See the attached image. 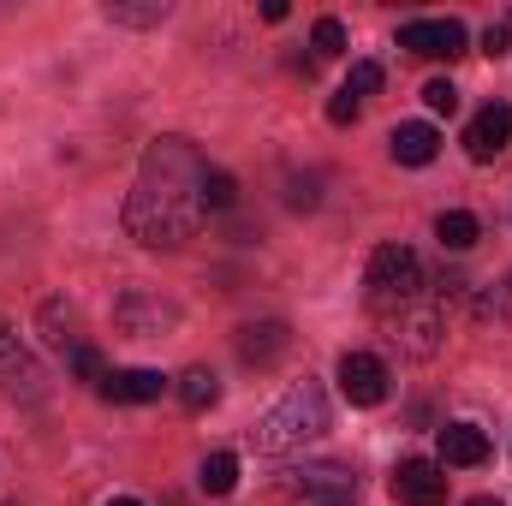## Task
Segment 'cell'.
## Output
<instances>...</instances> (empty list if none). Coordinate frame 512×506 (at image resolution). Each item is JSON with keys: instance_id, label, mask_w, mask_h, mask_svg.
Masks as SVG:
<instances>
[{"instance_id": "25", "label": "cell", "mask_w": 512, "mask_h": 506, "mask_svg": "<svg viewBox=\"0 0 512 506\" xmlns=\"http://www.w3.org/2000/svg\"><path fill=\"white\" fill-rule=\"evenodd\" d=\"M108 506H143V501H131V495H120V501H108Z\"/></svg>"}, {"instance_id": "11", "label": "cell", "mask_w": 512, "mask_h": 506, "mask_svg": "<svg viewBox=\"0 0 512 506\" xmlns=\"http://www.w3.org/2000/svg\"><path fill=\"white\" fill-rule=\"evenodd\" d=\"M387 149H393L399 167H429V161L441 155V131L435 126H393Z\"/></svg>"}, {"instance_id": "6", "label": "cell", "mask_w": 512, "mask_h": 506, "mask_svg": "<svg viewBox=\"0 0 512 506\" xmlns=\"http://www.w3.org/2000/svg\"><path fill=\"white\" fill-rule=\"evenodd\" d=\"M340 393L352 399V405H382L387 399V364L382 358H370V352H346L340 358Z\"/></svg>"}, {"instance_id": "10", "label": "cell", "mask_w": 512, "mask_h": 506, "mask_svg": "<svg viewBox=\"0 0 512 506\" xmlns=\"http://www.w3.org/2000/svg\"><path fill=\"white\" fill-rule=\"evenodd\" d=\"M161 387H167L161 370H108L102 376V399H114V405H149V399H161Z\"/></svg>"}, {"instance_id": "18", "label": "cell", "mask_w": 512, "mask_h": 506, "mask_svg": "<svg viewBox=\"0 0 512 506\" xmlns=\"http://www.w3.org/2000/svg\"><path fill=\"white\" fill-rule=\"evenodd\" d=\"M310 48H316L322 60H334V54L346 48V30H340V18H316V30H310Z\"/></svg>"}, {"instance_id": "19", "label": "cell", "mask_w": 512, "mask_h": 506, "mask_svg": "<svg viewBox=\"0 0 512 506\" xmlns=\"http://www.w3.org/2000/svg\"><path fill=\"white\" fill-rule=\"evenodd\" d=\"M376 90H382V66H376V60H358V66H352V78H346V96H358V102H364V96H376Z\"/></svg>"}, {"instance_id": "16", "label": "cell", "mask_w": 512, "mask_h": 506, "mask_svg": "<svg viewBox=\"0 0 512 506\" xmlns=\"http://www.w3.org/2000/svg\"><path fill=\"white\" fill-rule=\"evenodd\" d=\"M179 399H185V411H209L221 399V381L209 376V370H185L179 376Z\"/></svg>"}, {"instance_id": "1", "label": "cell", "mask_w": 512, "mask_h": 506, "mask_svg": "<svg viewBox=\"0 0 512 506\" xmlns=\"http://www.w3.org/2000/svg\"><path fill=\"white\" fill-rule=\"evenodd\" d=\"M203 173L209 161L185 143V137H155L143 149L137 185L126 197V233L149 251H179L185 239H197L203 227Z\"/></svg>"}, {"instance_id": "14", "label": "cell", "mask_w": 512, "mask_h": 506, "mask_svg": "<svg viewBox=\"0 0 512 506\" xmlns=\"http://www.w3.org/2000/svg\"><path fill=\"white\" fill-rule=\"evenodd\" d=\"M197 489H203V495H233V489H239V459H233V453H209L203 471H197Z\"/></svg>"}, {"instance_id": "24", "label": "cell", "mask_w": 512, "mask_h": 506, "mask_svg": "<svg viewBox=\"0 0 512 506\" xmlns=\"http://www.w3.org/2000/svg\"><path fill=\"white\" fill-rule=\"evenodd\" d=\"M471 506H501V501H495V495H477V501H471Z\"/></svg>"}, {"instance_id": "5", "label": "cell", "mask_w": 512, "mask_h": 506, "mask_svg": "<svg viewBox=\"0 0 512 506\" xmlns=\"http://www.w3.org/2000/svg\"><path fill=\"white\" fill-rule=\"evenodd\" d=\"M393 501L399 506H441L447 501V471L429 459H405L393 471Z\"/></svg>"}, {"instance_id": "22", "label": "cell", "mask_w": 512, "mask_h": 506, "mask_svg": "<svg viewBox=\"0 0 512 506\" xmlns=\"http://www.w3.org/2000/svg\"><path fill=\"white\" fill-rule=\"evenodd\" d=\"M358 108H364V102H358V96H346V90H340V96H334V102H328V120H334V126H352V120H358Z\"/></svg>"}, {"instance_id": "3", "label": "cell", "mask_w": 512, "mask_h": 506, "mask_svg": "<svg viewBox=\"0 0 512 506\" xmlns=\"http://www.w3.org/2000/svg\"><path fill=\"white\" fill-rule=\"evenodd\" d=\"M364 298H370V310H405V304H417L423 298V262L411 245H382V251L370 256V268H364Z\"/></svg>"}, {"instance_id": "15", "label": "cell", "mask_w": 512, "mask_h": 506, "mask_svg": "<svg viewBox=\"0 0 512 506\" xmlns=\"http://www.w3.org/2000/svg\"><path fill=\"white\" fill-rule=\"evenodd\" d=\"M435 239H441V251H471L477 245V215H465V209H447L441 221H435Z\"/></svg>"}, {"instance_id": "17", "label": "cell", "mask_w": 512, "mask_h": 506, "mask_svg": "<svg viewBox=\"0 0 512 506\" xmlns=\"http://www.w3.org/2000/svg\"><path fill=\"white\" fill-rule=\"evenodd\" d=\"M233 203H239L233 173H227V167H209V173H203V209H233Z\"/></svg>"}, {"instance_id": "12", "label": "cell", "mask_w": 512, "mask_h": 506, "mask_svg": "<svg viewBox=\"0 0 512 506\" xmlns=\"http://www.w3.org/2000/svg\"><path fill=\"white\" fill-rule=\"evenodd\" d=\"M489 459V435L477 423H447L441 429V465H483Z\"/></svg>"}, {"instance_id": "21", "label": "cell", "mask_w": 512, "mask_h": 506, "mask_svg": "<svg viewBox=\"0 0 512 506\" xmlns=\"http://www.w3.org/2000/svg\"><path fill=\"white\" fill-rule=\"evenodd\" d=\"M507 48H512V18H501V24L483 30V54H507Z\"/></svg>"}, {"instance_id": "23", "label": "cell", "mask_w": 512, "mask_h": 506, "mask_svg": "<svg viewBox=\"0 0 512 506\" xmlns=\"http://www.w3.org/2000/svg\"><path fill=\"white\" fill-rule=\"evenodd\" d=\"M304 483H310V489H346L352 477H346L340 465H322V471H304Z\"/></svg>"}, {"instance_id": "4", "label": "cell", "mask_w": 512, "mask_h": 506, "mask_svg": "<svg viewBox=\"0 0 512 506\" xmlns=\"http://www.w3.org/2000/svg\"><path fill=\"white\" fill-rule=\"evenodd\" d=\"M399 48H411L423 60H459L465 54V24L459 18H411V24H399Z\"/></svg>"}, {"instance_id": "9", "label": "cell", "mask_w": 512, "mask_h": 506, "mask_svg": "<svg viewBox=\"0 0 512 506\" xmlns=\"http://www.w3.org/2000/svg\"><path fill=\"white\" fill-rule=\"evenodd\" d=\"M114 316H120V328H126V334H161V328H173V322H179V310H173V304H161V298H149V292H126Z\"/></svg>"}, {"instance_id": "20", "label": "cell", "mask_w": 512, "mask_h": 506, "mask_svg": "<svg viewBox=\"0 0 512 506\" xmlns=\"http://www.w3.org/2000/svg\"><path fill=\"white\" fill-rule=\"evenodd\" d=\"M423 102H429V114H459V90H453V78H429V84H423Z\"/></svg>"}, {"instance_id": "8", "label": "cell", "mask_w": 512, "mask_h": 506, "mask_svg": "<svg viewBox=\"0 0 512 506\" xmlns=\"http://www.w3.org/2000/svg\"><path fill=\"white\" fill-rule=\"evenodd\" d=\"M0 376L12 393H24V399H36L42 393V370H36V358L24 352V340H18V328L0 316Z\"/></svg>"}, {"instance_id": "7", "label": "cell", "mask_w": 512, "mask_h": 506, "mask_svg": "<svg viewBox=\"0 0 512 506\" xmlns=\"http://www.w3.org/2000/svg\"><path fill=\"white\" fill-rule=\"evenodd\" d=\"M507 143H512V102H489V108L471 120V131H465V155H471V161H495Z\"/></svg>"}, {"instance_id": "2", "label": "cell", "mask_w": 512, "mask_h": 506, "mask_svg": "<svg viewBox=\"0 0 512 506\" xmlns=\"http://www.w3.org/2000/svg\"><path fill=\"white\" fill-rule=\"evenodd\" d=\"M322 429H328V399H322L316 381H304V387H292V393L256 423V447H262V453H292V447L316 441Z\"/></svg>"}, {"instance_id": "13", "label": "cell", "mask_w": 512, "mask_h": 506, "mask_svg": "<svg viewBox=\"0 0 512 506\" xmlns=\"http://www.w3.org/2000/svg\"><path fill=\"white\" fill-rule=\"evenodd\" d=\"M286 346H292L286 322H251V328H239V358L245 364H274Z\"/></svg>"}]
</instances>
